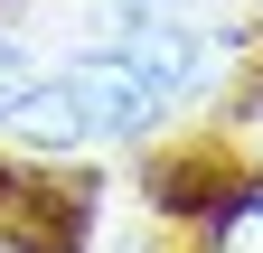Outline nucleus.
Wrapping results in <instances>:
<instances>
[{"mask_svg":"<svg viewBox=\"0 0 263 253\" xmlns=\"http://www.w3.org/2000/svg\"><path fill=\"white\" fill-rule=\"evenodd\" d=\"M207 253H263V187H245V197H226V206H216Z\"/></svg>","mask_w":263,"mask_h":253,"instance_id":"1","label":"nucleus"},{"mask_svg":"<svg viewBox=\"0 0 263 253\" xmlns=\"http://www.w3.org/2000/svg\"><path fill=\"white\" fill-rule=\"evenodd\" d=\"M28 75H38V66H28V47H19V38H0V122H10V103L28 94Z\"/></svg>","mask_w":263,"mask_h":253,"instance_id":"2","label":"nucleus"},{"mask_svg":"<svg viewBox=\"0 0 263 253\" xmlns=\"http://www.w3.org/2000/svg\"><path fill=\"white\" fill-rule=\"evenodd\" d=\"M0 253H47V244L38 235H0Z\"/></svg>","mask_w":263,"mask_h":253,"instance_id":"3","label":"nucleus"}]
</instances>
